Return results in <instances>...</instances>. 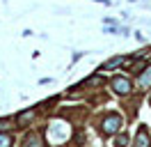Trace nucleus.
<instances>
[{
    "mask_svg": "<svg viewBox=\"0 0 151 147\" xmlns=\"http://www.w3.org/2000/svg\"><path fill=\"white\" fill-rule=\"evenodd\" d=\"M103 133L105 136H110V133H117L119 131V127H122V117H117V115H110L108 119H103Z\"/></svg>",
    "mask_w": 151,
    "mask_h": 147,
    "instance_id": "nucleus-1",
    "label": "nucleus"
},
{
    "mask_svg": "<svg viewBox=\"0 0 151 147\" xmlns=\"http://www.w3.org/2000/svg\"><path fill=\"white\" fill-rule=\"evenodd\" d=\"M112 90L117 92V94H126V92H131V81H128V78H114Z\"/></svg>",
    "mask_w": 151,
    "mask_h": 147,
    "instance_id": "nucleus-2",
    "label": "nucleus"
},
{
    "mask_svg": "<svg viewBox=\"0 0 151 147\" xmlns=\"http://www.w3.org/2000/svg\"><path fill=\"white\" fill-rule=\"evenodd\" d=\"M140 85H142V87H149V85H151V67H147L144 74L140 76Z\"/></svg>",
    "mask_w": 151,
    "mask_h": 147,
    "instance_id": "nucleus-3",
    "label": "nucleus"
},
{
    "mask_svg": "<svg viewBox=\"0 0 151 147\" xmlns=\"http://www.w3.org/2000/svg\"><path fill=\"white\" fill-rule=\"evenodd\" d=\"M135 145H151V140H149V136H147V131H144V129L137 133V138H135Z\"/></svg>",
    "mask_w": 151,
    "mask_h": 147,
    "instance_id": "nucleus-4",
    "label": "nucleus"
},
{
    "mask_svg": "<svg viewBox=\"0 0 151 147\" xmlns=\"http://www.w3.org/2000/svg\"><path fill=\"white\" fill-rule=\"evenodd\" d=\"M122 62H124V57H112V60H108V62L103 64V71H108V69H114V67H119Z\"/></svg>",
    "mask_w": 151,
    "mask_h": 147,
    "instance_id": "nucleus-5",
    "label": "nucleus"
},
{
    "mask_svg": "<svg viewBox=\"0 0 151 147\" xmlns=\"http://www.w3.org/2000/svg\"><path fill=\"white\" fill-rule=\"evenodd\" d=\"M32 117H35V110H28L25 115H19L16 119H19V124H28V122H30Z\"/></svg>",
    "mask_w": 151,
    "mask_h": 147,
    "instance_id": "nucleus-6",
    "label": "nucleus"
},
{
    "mask_svg": "<svg viewBox=\"0 0 151 147\" xmlns=\"http://www.w3.org/2000/svg\"><path fill=\"white\" fill-rule=\"evenodd\" d=\"M7 145H12V138L5 136V133H0V147H7Z\"/></svg>",
    "mask_w": 151,
    "mask_h": 147,
    "instance_id": "nucleus-7",
    "label": "nucleus"
},
{
    "mask_svg": "<svg viewBox=\"0 0 151 147\" xmlns=\"http://www.w3.org/2000/svg\"><path fill=\"white\" fill-rule=\"evenodd\" d=\"M25 145H41V138L39 136H30L28 140H25Z\"/></svg>",
    "mask_w": 151,
    "mask_h": 147,
    "instance_id": "nucleus-8",
    "label": "nucleus"
}]
</instances>
